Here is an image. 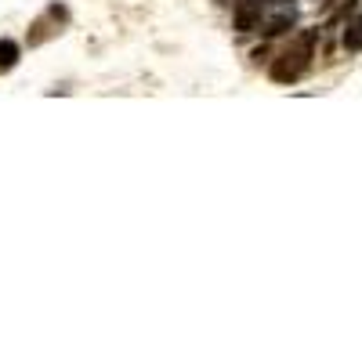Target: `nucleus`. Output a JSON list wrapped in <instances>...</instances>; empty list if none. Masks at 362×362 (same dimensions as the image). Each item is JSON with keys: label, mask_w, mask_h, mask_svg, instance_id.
Instances as JSON below:
<instances>
[{"label": "nucleus", "mask_w": 362, "mask_h": 362, "mask_svg": "<svg viewBox=\"0 0 362 362\" xmlns=\"http://www.w3.org/2000/svg\"><path fill=\"white\" fill-rule=\"evenodd\" d=\"M218 4H232V0H218Z\"/></svg>", "instance_id": "6"}, {"label": "nucleus", "mask_w": 362, "mask_h": 362, "mask_svg": "<svg viewBox=\"0 0 362 362\" xmlns=\"http://www.w3.org/2000/svg\"><path fill=\"white\" fill-rule=\"evenodd\" d=\"M344 47L348 51H362V15H355L344 29Z\"/></svg>", "instance_id": "4"}, {"label": "nucleus", "mask_w": 362, "mask_h": 362, "mask_svg": "<svg viewBox=\"0 0 362 362\" xmlns=\"http://www.w3.org/2000/svg\"><path fill=\"white\" fill-rule=\"evenodd\" d=\"M315 40H319V33L315 29H305L276 62H272V80L276 83H293L300 73H305L308 66H312V51H315Z\"/></svg>", "instance_id": "1"}, {"label": "nucleus", "mask_w": 362, "mask_h": 362, "mask_svg": "<svg viewBox=\"0 0 362 362\" xmlns=\"http://www.w3.org/2000/svg\"><path fill=\"white\" fill-rule=\"evenodd\" d=\"M18 62V44L15 40H0V73H8Z\"/></svg>", "instance_id": "5"}, {"label": "nucleus", "mask_w": 362, "mask_h": 362, "mask_svg": "<svg viewBox=\"0 0 362 362\" xmlns=\"http://www.w3.org/2000/svg\"><path fill=\"white\" fill-rule=\"evenodd\" d=\"M261 18H264V0H239L232 25L239 33H254V29H261Z\"/></svg>", "instance_id": "2"}, {"label": "nucleus", "mask_w": 362, "mask_h": 362, "mask_svg": "<svg viewBox=\"0 0 362 362\" xmlns=\"http://www.w3.org/2000/svg\"><path fill=\"white\" fill-rule=\"evenodd\" d=\"M293 18H297V11H293V4H290V8L283 4V11H279L276 18H272L268 25H264V33H268V37H279V33H286V29L293 25Z\"/></svg>", "instance_id": "3"}]
</instances>
